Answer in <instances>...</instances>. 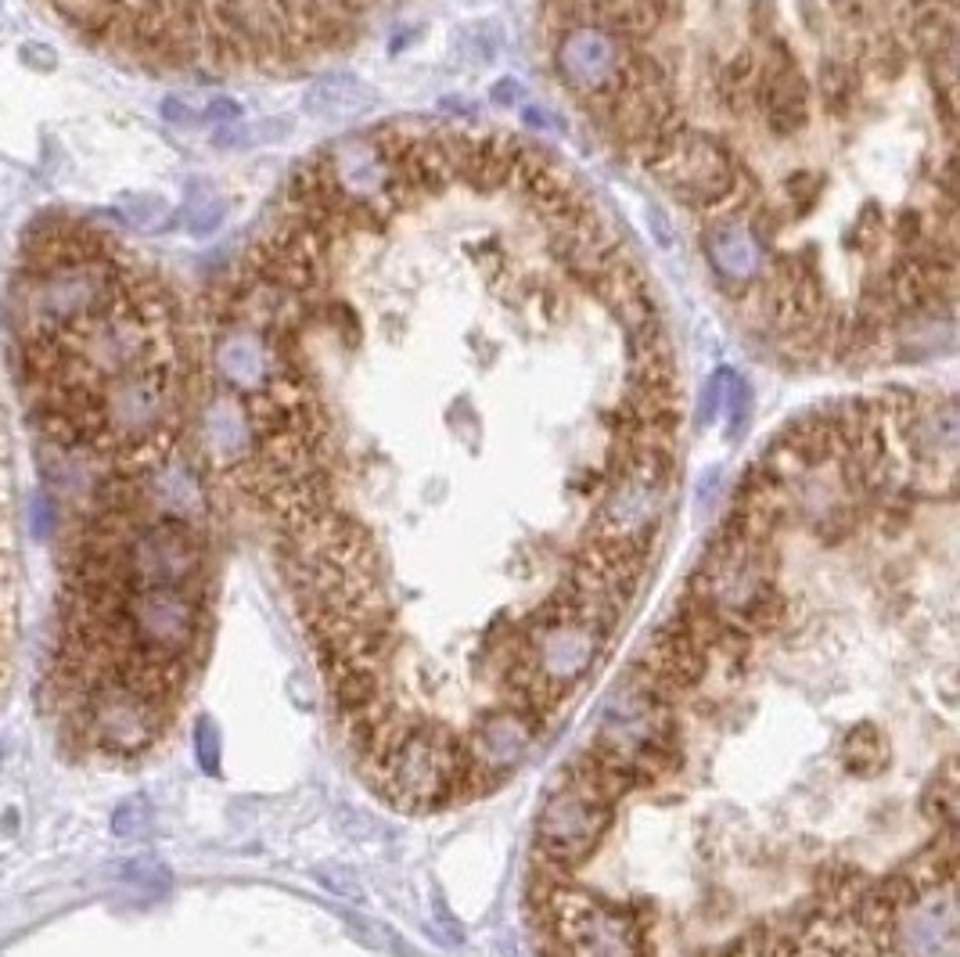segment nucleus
Segmentation results:
<instances>
[{
  "label": "nucleus",
  "mask_w": 960,
  "mask_h": 957,
  "mask_svg": "<svg viewBox=\"0 0 960 957\" xmlns=\"http://www.w3.org/2000/svg\"><path fill=\"white\" fill-rule=\"evenodd\" d=\"M583 756L618 792V799L634 788L673 777L680 766L673 702H666L637 673H629L604 699L598 730Z\"/></svg>",
  "instance_id": "f257e3e1"
},
{
  "label": "nucleus",
  "mask_w": 960,
  "mask_h": 957,
  "mask_svg": "<svg viewBox=\"0 0 960 957\" xmlns=\"http://www.w3.org/2000/svg\"><path fill=\"white\" fill-rule=\"evenodd\" d=\"M609 637L612 626L579 612L562 595L543 604L540 612L529 615L525 634L518 637L508 662V688L514 695L511 702L547 716L568 691L583 684L587 673L598 666Z\"/></svg>",
  "instance_id": "f03ea898"
},
{
  "label": "nucleus",
  "mask_w": 960,
  "mask_h": 957,
  "mask_svg": "<svg viewBox=\"0 0 960 957\" xmlns=\"http://www.w3.org/2000/svg\"><path fill=\"white\" fill-rule=\"evenodd\" d=\"M684 604L702 620L741 637H755L774 626L785 609L774 540H752L719 529L691 576Z\"/></svg>",
  "instance_id": "7ed1b4c3"
},
{
  "label": "nucleus",
  "mask_w": 960,
  "mask_h": 957,
  "mask_svg": "<svg viewBox=\"0 0 960 957\" xmlns=\"http://www.w3.org/2000/svg\"><path fill=\"white\" fill-rule=\"evenodd\" d=\"M533 914L547 957H648V929L634 903H615L543 872Z\"/></svg>",
  "instance_id": "20e7f679"
},
{
  "label": "nucleus",
  "mask_w": 960,
  "mask_h": 957,
  "mask_svg": "<svg viewBox=\"0 0 960 957\" xmlns=\"http://www.w3.org/2000/svg\"><path fill=\"white\" fill-rule=\"evenodd\" d=\"M676 475V447L640 443L623 447L612 483L604 489L601 508L593 515L590 540L623 547V551H651V540L666 519L669 494Z\"/></svg>",
  "instance_id": "39448f33"
},
{
  "label": "nucleus",
  "mask_w": 960,
  "mask_h": 957,
  "mask_svg": "<svg viewBox=\"0 0 960 957\" xmlns=\"http://www.w3.org/2000/svg\"><path fill=\"white\" fill-rule=\"evenodd\" d=\"M615 803L618 792L587 756L568 763L536 817V861L543 872L565 875L593 856L615 817Z\"/></svg>",
  "instance_id": "423d86ee"
},
{
  "label": "nucleus",
  "mask_w": 960,
  "mask_h": 957,
  "mask_svg": "<svg viewBox=\"0 0 960 957\" xmlns=\"http://www.w3.org/2000/svg\"><path fill=\"white\" fill-rule=\"evenodd\" d=\"M72 727L101 756H144L170 720L166 695L123 673H101L69 691Z\"/></svg>",
  "instance_id": "0eeeda50"
},
{
  "label": "nucleus",
  "mask_w": 960,
  "mask_h": 957,
  "mask_svg": "<svg viewBox=\"0 0 960 957\" xmlns=\"http://www.w3.org/2000/svg\"><path fill=\"white\" fill-rule=\"evenodd\" d=\"M371 760L378 785L403 810H439L458 799L464 746L447 727H396Z\"/></svg>",
  "instance_id": "6e6552de"
},
{
  "label": "nucleus",
  "mask_w": 960,
  "mask_h": 957,
  "mask_svg": "<svg viewBox=\"0 0 960 957\" xmlns=\"http://www.w3.org/2000/svg\"><path fill=\"white\" fill-rule=\"evenodd\" d=\"M648 173L680 206L702 212L727 209L735 198L749 195V181H744L735 151L709 134L687 130V126L676 134V141L669 145V151Z\"/></svg>",
  "instance_id": "1a4fd4ad"
},
{
  "label": "nucleus",
  "mask_w": 960,
  "mask_h": 957,
  "mask_svg": "<svg viewBox=\"0 0 960 957\" xmlns=\"http://www.w3.org/2000/svg\"><path fill=\"white\" fill-rule=\"evenodd\" d=\"M540 724L543 716L518 702L497 705V710L478 716L475 727L469 730V738H461L464 763H461L458 799L489 792L497 788L504 777H511L518 766L525 763V756L533 752Z\"/></svg>",
  "instance_id": "9d476101"
},
{
  "label": "nucleus",
  "mask_w": 960,
  "mask_h": 957,
  "mask_svg": "<svg viewBox=\"0 0 960 957\" xmlns=\"http://www.w3.org/2000/svg\"><path fill=\"white\" fill-rule=\"evenodd\" d=\"M626 58L629 47L604 25L579 22L554 36V72L579 101L615 91Z\"/></svg>",
  "instance_id": "9b49d317"
},
{
  "label": "nucleus",
  "mask_w": 960,
  "mask_h": 957,
  "mask_svg": "<svg viewBox=\"0 0 960 957\" xmlns=\"http://www.w3.org/2000/svg\"><path fill=\"white\" fill-rule=\"evenodd\" d=\"M752 105L763 112L766 130L777 137L802 134L806 123H810V83H806L802 69L791 58V47H785L780 36L770 41V55L755 61Z\"/></svg>",
  "instance_id": "f8f14e48"
},
{
  "label": "nucleus",
  "mask_w": 960,
  "mask_h": 957,
  "mask_svg": "<svg viewBox=\"0 0 960 957\" xmlns=\"http://www.w3.org/2000/svg\"><path fill=\"white\" fill-rule=\"evenodd\" d=\"M702 252L705 260H709V270L719 281V288L735 299L752 296V288L760 285V277L766 270L763 245L755 242L749 223L741 217H727L713 227H705Z\"/></svg>",
  "instance_id": "ddd939ff"
},
{
  "label": "nucleus",
  "mask_w": 960,
  "mask_h": 957,
  "mask_svg": "<svg viewBox=\"0 0 960 957\" xmlns=\"http://www.w3.org/2000/svg\"><path fill=\"white\" fill-rule=\"evenodd\" d=\"M382 105V97L371 83H363L360 76L352 72H327L317 83H310L302 91V112L317 119H352V116H368Z\"/></svg>",
  "instance_id": "4468645a"
},
{
  "label": "nucleus",
  "mask_w": 960,
  "mask_h": 957,
  "mask_svg": "<svg viewBox=\"0 0 960 957\" xmlns=\"http://www.w3.org/2000/svg\"><path fill=\"white\" fill-rule=\"evenodd\" d=\"M508 47V25L500 19H478L464 22L450 33V50L461 61H475V66H489L500 50Z\"/></svg>",
  "instance_id": "2eb2a0df"
},
{
  "label": "nucleus",
  "mask_w": 960,
  "mask_h": 957,
  "mask_svg": "<svg viewBox=\"0 0 960 957\" xmlns=\"http://www.w3.org/2000/svg\"><path fill=\"white\" fill-rule=\"evenodd\" d=\"M886 760H889V746H886V738H881L878 727L860 724V727H853L849 735H845V741H842L845 771L867 777V774H878L881 766H886Z\"/></svg>",
  "instance_id": "dca6fc26"
},
{
  "label": "nucleus",
  "mask_w": 960,
  "mask_h": 957,
  "mask_svg": "<svg viewBox=\"0 0 960 957\" xmlns=\"http://www.w3.org/2000/svg\"><path fill=\"white\" fill-rule=\"evenodd\" d=\"M724 411H727V439L730 443H738V439H744V433H749L752 411H755V389H752L749 378L738 374V371H730Z\"/></svg>",
  "instance_id": "f3484780"
},
{
  "label": "nucleus",
  "mask_w": 960,
  "mask_h": 957,
  "mask_svg": "<svg viewBox=\"0 0 960 957\" xmlns=\"http://www.w3.org/2000/svg\"><path fill=\"white\" fill-rule=\"evenodd\" d=\"M853 94H856V72L849 61L845 58L828 61V66L820 69V97H824V105L835 112V116H842V112L853 105Z\"/></svg>",
  "instance_id": "a211bd4d"
},
{
  "label": "nucleus",
  "mask_w": 960,
  "mask_h": 957,
  "mask_svg": "<svg viewBox=\"0 0 960 957\" xmlns=\"http://www.w3.org/2000/svg\"><path fill=\"white\" fill-rule=\"evenodd\" d=\"M925 803H928V810L939 817V821H946V828H953V817H957V771H953V763H946L942 774L932 781Z\"/></svg>",
  "instance_id": "6ab92c4d"
},
{
  "label": "nucleus",
  "mask_w": 960,
  "mask_h": 957,
  "mask_svg": "<svg viewBox=\"0 0 960 957\" xmlns=\"http://www.w3.org/2000/svg\"><path fill=\"white\" fill-rule=\"evenodd\" d=\"M730 371H735V368H716L709 378H705V385H702V400H698V425H702V428H709V425L716 422L719 407H724Z\"/></svg>",
  "instance_id": "aec40b11"
},
{
  "label": "nucleus",
  "mask_w": 960,
  "mask_h": 957,
  "mask_svg": "<svg viewBox=\"0 0 960 957\" xmlns=\"http://www.w3.org/2000/svg\"><path fill=\"white\" fill-rule=\"evenodd\" d=\"M817 192H820V181L813 173H795L791 181H785V195H788V201L795 206V212L791 217H806V212H810L813 206H817Z\"/></svg>",
  "instance_id": "412c9836"
},
{
  "label": "nucleus",
  "mask_w": 960,
  "mask_h": 957,
  "mask_svg": "<svg viewBox=\"0 0 960 957\" xmlns=\"http://www.w3.org/2000/svg\"><path fill=\"white\" fill-rule=\"evenodd\" d=\"M838 22L853 25V30H870L878 22V0H831Z\"/></svg>",
  "instance_id": "4be33fe9"
},
{
  "label": "nucleus",
  "mask_w": 960,
  "mask_h": 957,
  "mask_svg": "<svg viewBox=\"0 0 960 957\" xmlns=\"http://www.w3.org/2000/svg\"><path fill=\"white\" fill-rule=\"evenodd\" d=\"M195 752H198V766L206 774H220V735L212 724H198L195 730Z\"/></svg>",
  "instance_id": "5701e85b"
},
{
  "label": "nucleus",
  "mask_w": 960,
  "mask_h": 957,
  "mask_svg": "<svg viewBox=\"0 0 960 957\" xmlns=\"http://www.w3.org/2000/svg\"><path fill=\"white\" fill-rule=\"evenodd\" d=\"M489 97H493V105H500V108H514V105H522V101H525V91H522V83H518L514 76H504V80L493 83Z\"/></svg>",
  "instance_id": "b1692460"
},
{
  "label": "nucleus",
  "mask_w": 960,
  "mask_h": 957,
  "mask_svg": "<svg viewBox=\"0 0 960 957\" xmlns=\"http://www.w3.org/2000/svg\"><path fill=\"white\" fill-rule=\"evenodd\" d=\"M144 806L141 803H126V806H119L116 810V817H112V831H116V835H134L137 828L144 825Z\"/></svg>",
  "instance_id": "393cba45"
},
{
  "label": "nucleus",
  "mask_w": 960,
  "mask_h": 957,
  "mask_svg": "<svg viewBox=\"0 0 960 957\" xmlns=\"http://www.w3.org/2000/svg\"><path fill=\"white\" fill-rule=\"evenodd\" d=\"M522 119L525 126H533V130H565V123L558 116H547V108H536V105H522Z\"/></svg>",
  "instance_id": "a878e982"
},
{
  "label": "nucleus",
  "mask_w": 960,
  "mask_h": 957,
  "mask_svg": "<svg viewBox=\"0 0 960 957\" xmlns=\"http://www.w3.org/2000/svg\"><path fill=\"white\" fill-rule=\"evenodd\" d=\"M719 486H724V469H709L702 475V483H698V508H709V504L716 500V494H719Z\"/></svg>",
  "instance_id": "bb28decb"
},
{
  "label": "nucleus",
  "mask_w": 960,
  "mask_h": 957,
  "mask_svg": "<svg viewBox=\"0 0 960 957\" xmlns=\"http://www.w3.org/2000/svg\"><path fill=\"white\" fill-rule=\"evenodd\" d=\"M644 217H648V227H651L655 242H659L662 249H673V234H669V223L662 217V209L659 206H648V212H644Z\"/></svg>",
  "instance_id": "cd10ccee"
}]
</instances>
